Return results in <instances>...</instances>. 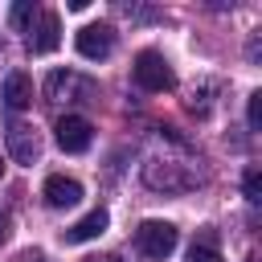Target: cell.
Returning a JSON list of instances; mask_svg holds the SVG:
<instances>
[{"instance_id":"obj_1","label":"cell","mask_w":262,"mask_h":262,"mask_svg":"<svg viewBox=\"0 0 262 262\" xmlns=\"http://www.w3.org/2000/svg\"><path fill=\"white\" fill-rule=\"evenodd\" d=\"M45 98L53 106H61V102L66 106H82V102H98V86L78 70H53L45 78Z\"/></svg>"},{"instance_id":"obj_2","label":"cell","mask_w":262,"mask_h":262,"mask_svg":"<svg viewBox=\"0 0 262 262\" xmlns=\"http://www.w3.org/2000/svg\"><path fill=\"white\" fill-rule=\"evenodd\" d=\"M196 180L201 176L188 172L176 160H147L143 164V184L156 188V192H188V188H196Z\"/></svg>"},{"instance_id":"obj_3","label":"cell","mask_w":262,"mask_h":262,"mask_svg":"<svg viewBox=\"0 0 262 262\" xmlns=\"http://www.w3.org/2000/svg\"><path fill=\"white\" fill-rule=\"evenodd\" d=\"M131 74H135V86H139V90H147V94H164V90H172V86H176L172 66H168V61H164V53H156V49H143V53L135 57Z\"/></svg>"},{"instance_id":"obj_4","label":"cell","mask_w":262,"mask_h":262,"mask_svg":"<svg viewBox=\"0 0 262 262\" xmlns=\"http://www.w3.org/2000/svg\"><path fill=\"white\" fill-rule=\"evenodd\" d=\"M135 250H139L143 258H151V262L168 258V254L176 250V225H172V221H143V225L135 229Z\"/></svg>"},{"instance_id":"obj_5","label":"cell","mask_w":262,"mask_h":262,"mask_svg":"<svg viewBox=\"0 0 262 262\" xmlns=\"http://www.w3.org/2000/svg\"><path fill=\"white\" fill-rule=\"evenodd\" d=\"M25 41H29V53H53V49L61 45V20H57V12L41 8Z\"/></svg>"},{"instance_id":"obj_6","label":"cell","mask_w":262,"mask_h":262,"mask_svg":"<svg viewBox=\"0 0 262 262\" xmlns=\"http://www.w3.org/2000/svg\"><path fill=\"white\" fill-rule=\"evenodd\" d=\"M74 45H78V53H82V57L102 61V57L115 49V29H111V25H86V29H78Z\"/></svg>"},{"instance_id":"obj_7","label":"cell","mask_w":262,"mask_h":262,"mask_svg":"<svg viewBox=\"0 0 262 262\" xmlns=\"http://www.w3.org/2000/svg\"><path fill=\"white\" fill-rule=\"evenodd\" d=\"M90 135H94L90 119H82V115H61L57 119V147L61 151H86Z\"/></svg>"},{"instance_id":"obj_8","label":"cell","mask_w":262,"mask_h":262,"mask_svg":"<svg viewBox=\"0 0 262 262\" xmlns=\"http://www.w3.org/2000/svg\"><path fill=\"white\" fill-rule=\"evenodd\" d=\"M4 143H8V156H12L16 164H33V160L41 156V143H37V135H33V127H25V123H8V135H4Z\"/></svg>"},{"instance_id":"obj_9","label":"cell","mask_w":262,"mask_h":262,"mask_svg":"<svg viewBox=\"0 0 262 262\" xmlns=\"http://www.w3.org/2000/svg\"><path fill=\"white\" fill-rule=\"evenodd\" d=\"M41 196H45L49 209H74L82 201V184L74 176H49L45 188H41Z\"/></svg>"},{"instance_id":"obj_10","label":"cell","mask_w":262,"mask_h":262,"mask_svg":"<svg viewBox=\"0 0 262 262\" xmlns=\"http://www.w3.org/2000/svg\"><path fill=\"white\" fill-rule=\"evenodd\" d=\"M4 106L8 111H25L29 102H33V78L29 74H20V70H12L8 78H4Z\"/></svg>"},{"instance_id":"obj_11","label":"cell","mask_w":262,"mask_h":262,"mask_svg":"<svg viewBox=\"0 0 262 262\" xmlns=\"http://www.w3.org/2000/svg\"><path fill=\"white\" fill-rule=\"evenodd\" d=\"M106 221H111L106 209H90L82 221H74V225L66 229V242H74V246H78V242H90V237H98V233L106 229Z\"/></svg>"},{"instance_id":"obj_12","label":"cell","mask_w":262,"mask_h":262,"mask_svg":"<svg viewBox=\"0 0 262 262\" xmlns=\"http://www.w3.org/2000/svg\"><path fill=\"white\" fill-rule=\"evenodd\" d=\"M37 12H41V8L25 0V4H12V8H8V20H12L20 33H29V29H33V20H37Z\"/></svg>"},{"instance_id":"obj_13","label":"cell","mask_w":262,"mask_h":262,"mask_svg":"<svg viewBox=\"0 0 262 262\" xmlns=\"http://www.w3.org/2000/svg\"><path fill=\"white\" fill-rule=\"evenodd\" d=\"M242 188H246V201H250V205H258V201H262V176H258V168H246Z\"/></svg>"},{"instance_id":"obj_14","label":"cell","mask_w":262,"mask_h":262,"mask_svg":"<svg viewBox=\"0 0 262 262\" xmlns=\"http://www.w3.org/2000/svg\"><path fill=\"white\" fill-rule=\"evenodd\" d=\"M188 262H221V254L213 250V242H192V250H188Z\"/></svg>"},{"instance_id":"obj_15","label":"cell","mask_w":262,"mask_h":262,"mask_svg":"<svg viewBox=\"0 0 262 262\" xmlns=\"http://www.w3.org/2000/svg\"><path fill=\"white\" fill-rule=\"evenodd\" d=\"M250 127H262V94H250Z\"/></svg>"},{"instance_id":"obj_16","label":"cell","mask_w":262,"mask_h":262,"mask_svg":"<svg viewBox=\"0 0 262 262\" xmlns=\"http://www.w3.org/2000/svg\"><path fill=\"white\" fill-rule=\"evenodd\" d=\"M0 242H8V217L0 213Z\"/></svg>"},{"instance_id":"obj_17","label":"cell","mask_w":262,"mask_h":262,"mask_svg":"<svg viewBox=\"0 0 262 262\" xmlns=\"http://www.w3.org/2000/svg\"><path fill=\"white\" fill-rule=\"evenodd\" d=\"M86 262H119L115 254H98V258H86Z\"/></svg>"},{"instance_id":"obj_18","label":"cell","mask_w":262,"mask_h":262,"mask_svg":"<svg viewBox=\"0 0 262 262\" xmlns=\"http://www.w3.org/2000/svg\"><path fill=\"white\" fill-rule=\"evenodd\" d=\"M0 172H4V164H0Z\"/></svg>"},{"instance_id":"obj_19","label":"cell","mask_w":262,"mask_h":262,"mask_svg":"<svg viewBox=\"0 0 262 262\" xmlns=\"http://www.w3.org/2000/svg\"><path fill=\"white\" fill-rule=\"evenodd\" d=\"M246 262H254V258H246Z\"/></svg>"}]
</instances>
